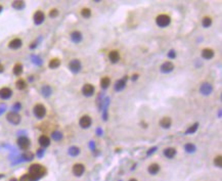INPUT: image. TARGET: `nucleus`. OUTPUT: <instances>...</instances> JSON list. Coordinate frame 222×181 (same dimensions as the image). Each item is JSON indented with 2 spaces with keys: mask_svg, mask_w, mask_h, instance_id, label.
Segmentation results:
<instances>
[{
  "mask_svg": "<svg viewBox=\"0 0 222 181\" xmlns=\"http://www.w3.org/2000/svg\"><path fill=\"white\" fill-rule=\"evenodd\" d=\"M81 91L84 96H86V97H91V96H93V94L95 93V87H94L92 84L87 83L82 87Z\"/></svg>",
  "mask_w": 222,
  "mask_h": 181,
  "instance_id": "6",
  "label": "nucleus"
},
{
  "mask_svg": "<svg viewBox=\"0 0 222 181\" xmlns=\"http://www.w3.org/2000/svg\"><path fill=\"white\" fill-rule=\"evenodd\" d=\"M41 93H42V95L45 96V97H48V96H50L51 93H52V89H51L48 85H44L41 88Z\"/></svg>",
  "mask_w": 222,
  "mask_h": 181,
  "instance_id": "23",
  "label": "nucleus"
},
{
  "mask_svg": "<svg viewBox=\"0 0 222 181\" xmlns=\"http://www.w3.org/2000/svg\"><path fill=\"white\" fill-rule=\"evenodd\" d=\"M172 125V120L169 117H164L160 120V126L164 129H169Z\"/></svg>",
  "mask_w": 222,
  "mask_h": 181,
  "instance_id": "20",
  "label": "nucleus"
},
{
  "mask_svg": "<svg viewBox=\"0 0 222 181\" xmlns=\"http://www.w3.org/2000/svg\"><path fill=\"white\" fill-rule=\"evenodd\" d=\"M148 173L152 174V175H156V174H158L159 171H160V165H159V164H156V163L150 164L148 168Z\"/></svg>",
  "mask_w": 222,
  "mask_h": 181,
  "instance_id": "21",
  "label": "nucleus"
},
{
  "mask_svg": "<svg viewBox=\"0 0 222 181\" xmlns=\"http://www.w3.org/2000/svg\"><path fill=\"white\" fill-rule=\"evenodd\" d=\"M163 154H164V156H165L166 158L173 159L174 157L176 156L177 152H176V150L174 147H167V148H165V150H164Z\"/></svg>",
  "mask_w": 222,
  "mask_h": 181,
  "instance_id": "19",
  "label": "nucleus"
},
{
  "mask_svg": "<svg viewBox=\"0 0 222 181\" xmlns=\"http://www.w3.org/2000/svg\"><path fill=\"white\" fill-rule=\"evenodd\" d=\"M45 174V169L39 164H33L29 169V181H37Z\"/></svg>",
  "mask_w": 222,
  "mask_h": 181,
  "instance_id": "1",
  "label": "nucleus"
},
{
  "mask_svg": "<svg viewBox=\"0 0 222 181\" xmlns=\"http://www.w3.org/2000/svg\"><path fill=\"white\" fill-rule=\"evenodd\" d=\"M38 141H39V144L42 147H47V146H49V144H50V139H49V137L46 136V135H41L39 139H38Z\"/></svg>",
  "mask_w": 222,
  "mask_h": 181,
  "instance_id": "22",
  "label": "nucleus"
},
{
  "mask_svg": "<svg viewBox=\"0 0 222 181\" xmlns=\"http://www.w3.org/2000/svg\"><path fill=\"white\" fill-rule=\"evenodd\" d=\"M72 171H73V174H74L75 176H78L79 177V176L83 175V173L85 172V166L81 163H77L73 166Z\"/></svg>",
  "mask_w": 222,
  "mask_h": 181,
  "instance_id": "11",
  "label": "nucleus"
},
{
  "mask_svg": "<svg viewBox=\"0 0 222 181\" xmlns=\"http://www.w3.org/2000/svg\"><path fill=\"white\" fill-rule=\"evenodd\" d=\"M199 90H200V93H201L202 95L208 96V95H210V94H212L213 86H212V84L209 83V82H204V83L201 84Z\"/></svg>",
  "mask_w": 222,
  "mask_h": 181,
  "instance_id": "4",
  "label": "nucleus"
},
{
  "mask_svg": "<svg viewBox=\"0 0 222 181\" xmlns=\"http://www.w3.org/2000/svg\"><path fill=\"white\" fill-rule=\"evenodd\" d=\"M16 86L19 90H24L27 87V83H26V81L24 80V79H19V80L16 82Z\"/></svg>",
  "mask_w": 222,
  "mask_h": 181,
  "instance_id": "31",
  "label": "nucleus"
},
{
  "mask_svg": "<svg viewBox=\"0 0 222 181\" xmlns=\"http://www.w3.org/2000/svg\"><path fill=\"white\" fill-rule=\"evenodd\" d=\"M59 10L57 9V8H53V9H51L50 11H49V16H50L51 19H54V18H57V16H59Z\"/></svg>",
  "mask_w": 222,
  "mask_h": 181,
  "instance_id": "37",
  "label": "nucleus"
},
{
  "mask_svg": "<svg viewBox=\"0 0 222 181\" xmlns=\"http://www.w3.org/2000/svg\"><path fill=\"white\" fill-rule=\"evenodd\" d=\"M196 150H197V147H196V145L193 143H186L184 145V150L186 152H188V154H193V152H195Z\"/></svg>",
  "mask_w": 222,
  "mask_h": 181,
  "instance_id": "30",
  "label": "nucleus"
},
{
  "mask_svg": "<svg viewBox=\"0 0 222 181\" xmlns=\"http://www.w3.org/2000/svg\"><path fill=\"white\" fill-rule=\"evenodd\" d=\"M129 181H137L136 179H135V178H131V179L130 180H129Z\"/></svg>",
  "mask_w": 222,
  "mask_h": 181,
  "instance_id": "44",
  "label": "nucleus"
},
{
  "mask_svg": "<svg viewBox=\"0 0 222 181\" xmlns=\"http://www.w3.org/2000/svg\"><path fill=\"white\" fill-rule=\"evenodd\" d=\"M137 78H138V75H137V74L133 75V77H132V81H135V80H136Z\"/></svg>",
  "mask_w": 222,
  "mask_h": 181,
  "instance_id": "42",
  "label": "nucleus"
},
{
  "mask_svg": "<svg viewBox=\"0 0 222 181\" xmlns=\"http://www.w3.org/2000/svg\"><path fill=\"white\" fill-rule=\"evenodd\" d=\"M25 6H26L25 1H21V0H20V1H14V2H12V7H14V9H16V10L24 9Z\"/></svg>",
  "mask_w": 222,
  "mask_h": 181,
  "instance_id": "26",
  "label": "nucleus"
},
{
  "mask_svg": "<svg viewBox=\"0 0 222 181\" xmlns=\"http://www.w3.org/2000/svg\"><path fill=\"white\" fill-rule=\"evenodd\" d=\"M79 125H80V127L83 129L90 128L92 125V119L88 115L82 116V117L80 118V120H79Z\"/></svg>",
  "mask_w": 222,
  "mask_h": 181,
  "instance_id": "9",
  "label": "nucleus"
},
{
  "mask_svg": "<svg viewBox=\"0 0 222 181\" xmlns=\"http://www.w3.org/2000/svg\"><path fill=\"white\" fill-rule=\"evenodd\" d=\"M168 57H169V59H175V57H176L175 50H173V49H172V50H170L169 52H168Z\"/></svg>",
  "mask_w": 222,
  "mask_h": 181,
  "instance_id": "38",
  "label": "nucleus"
},
{
  "mask_svg": "<svg viewBox=\"0 0 222 181\" xmlns=\"http://www.w3.org/2000/svg\"><path fill=\"white\" fill-rule=\"evenodd\" d=\"M174 68H175V66H174L173 62H170V60H167V62H164L161 64L160 71L163 74H169V73H171L174 70Z\"/></svg>",
  "mask_w": 222,
  "mask_h": 181,
  "instance_id": "8",
  "label": "nucleus"
},
{
  "mask_svg": "<svg viewBox=\"0 0 222 181\" xmlns=\"http://www.w3.org/2000/svg\"><path fill=\"white\" fill-rule=\"evenodd\" d=\"M33 113L34 116H35L37 119H43L46 115V107H44L41 103H37V104L34 107L33 109Z\"/></svg>",
  "mask_w": 222,
  "mask_h": 181,
  "instance_id": "3",
  "label": "nucleus"
},
{
  "mask_svg": "<svg viewBox=\"0 0 222 181\" xmlns=\"http://www.w3.org/2000/svg\"><path fill=\"white\" fill-rule=\"evenodd\" d=\"M111 85V79L109 77H103L100 80V87L102 89H107Z\"/></svg>",
  "mask_w": 222,
  "mask_h": 181,
  "instance_id": "24",
  "label": "nucleus"
},
{
  "mask_svg": "<svg viewBox=\"0 0 222 181\" xmlns=\"http://www.w3.org/2000/svg\"><path fill=\"white\" fill-rule=\"evenodd\" d=\"M30 144H31V142H30V139L28 138V137H26V136L19 137V139H18V145L20 146V148H21V150H27L28 148L30 147Z\"/></svg>",
  "mask_w": 222,
  "mask_h": 181,
  "instance_id": "10",
  "label": "nucleus"
},
{
  "mask_svg": "<svg viewBox=\"0 0 222 181\" xmlns=\"http://www.w3.org/2000/svg\"><path fill=\"white\" fill-rule=\"evenodd\" d=\"M4 71V67L2 64H0V73H2Z\"/></svg>",
  "mask_w": 222,
  "mask_h": 181,
  "instance_id": "43",
  "label": "nucleus"
},
{
  "mask_svg": "<svg viewBox=\"0 0 222 181\" xmlns=\"http://www.w3.org/2000/svg\"><path fill=\"white\" fill-rule=\"evenodd\" d=\"M69 69H70V71L72 73H74V74H77V73H79L81 71L82 69V64L81 62L79 59H72L70 62H69Z\"/></svg>",
  "mask_w": 222,
  "mask_h": 181,
  "instance_id": "7",
  "label": "nucleus"
},
{
  "mask_svg": "<svg viewBox=\"0 0 222 181\" xmlns=\"http://www.w3.org/2000/svg\"><path fill=\"white\" fill-rule=\"evenodd\" d=\"M214 165L216 166V167H218V168H221L222 167V157L221 156L215 157V159H214Z\"/></svg>",
  "mask_w": 222,
  "mask_h": 181,
  "instance_id": "35",
  "label": "nucleus"
},
{
  "mask_svg": "<svg viewBox=\"0 0 222 181\" xmlns=\"http://www.w3.org/2000/svg\"><path fill=\"white\" fill-rule=\"evenodd\" d=\"M6 120L12 125H19L21 121V118L16 112H10V113H8L7 115H6Z\"/></svg>",
  "mask_w": 222,
  "mask_h": 181,
  "instance_id": "5",
  "label": "nucleus"
},
{
  "mask_svg": "<svg viewBox=\"0 0 222 181\" xmlns=\"http://www.w3.org/2000/svg\"><path fill=\"white\" fill-rule=\"evenodd\" d=\"M21 45H23V42H21V40L20 39V38H14V39H12L9 42L8 47H9L10 49H14V50H16V49L21 48Z\"/></svg>",
  "mask_w": 222,
  "mask_h": 181,
  "instance_id": "18",
  "label": "nucleus"
},
{
  "mask_svg": "<svg viewBox=\"0 0 222 181\" xmlns=\"http://www.w3.org/2000/svg\"><path fill=\"white\" fill-rule=\"evenodd\" d=\"M198 128H199V123H195V124L191 125V126L187 129L186 132H185V134H193V133L197 132Z\"/></svg>",
  "mask_w": 222,
  "mask_h": 181,
  "instance_id": "33",
  "label": "nucleus"
},
{
  "mask_svg": "<svg viewBox=\"0 0 222 181\" xmlns=\"http://www.w3.org/2000/svg\"><path fill=\"white\" fill-rule=\"evenodd\" d=\"M156 148L157 147H153V148H150V150L148 152V155H150V154H153L154 152H156Z\"/></svg>",
  "mask_w": 222,
  "mask_h": 181,
  "instance_id": "40",
  "label": "nucleus"
},
{
  "mask_svg": "<svg viewBox=\"0 0 222 181\" xmlns=\"http://www.w3.org/2000/svg\"><path fill=\"white\" fill-rule=\"evenodd\" d=\"M2 177H3V175H2V174H1V175H0V178H2Z\"/></svg>",
  "mask_w": 222,
  "mask_h": 181,
  "instance_id": "46",
  "label": "nucleus"
},
{
  "mask_svg": "<svg viewBox=\"0 0 222 181\" xmlns=\"http://www.w3.org/2000/svg\"><path fill=\"white\" fill-rule=\"evenodd\" d=\"M43 152H44V150H38V157H42V155H43Z\"/></svg>",
  "mask_w": 222,
  "mask_h": 181,
  "instance_id": "41",
  "label": "nucleus"
},
{
  "mask_svg": "<svg viewBox=\"0 0 222 181\" xmlns=\"http://www.w3.org/2000/svg\"><path fill=\"white\" fill-rule=\"evenodd\" d=\"M2 9H3V7H2V5H0V12L2 11Z\"/></svg>",
  "mask_w": 222,
  "mask_h": 181,
  "instance_id": "45",
  "label": "nucleus"
},
{
  "mask_svg": "<svg viewBox=\"0 0 222 181\" xmlns=\"http://www.w3.org/2000/svg\"><path fill=\"white\" fill-rule=\"evenodd\" d=\"M127 79H128V77L125 76L124 78L120 79V80H118L117 82H116V84H115V90H116V91H118V92L122 91V90L126 87Z\"/></svg>",
  "mask_w": 222,
  "mask_h": 181,
  "instance_id": "15",
  "label": "nucleus"
},
{
  "mask_svg": "<svg viewBox=\"0 0 222 181\" xmlns=\"http://www.w3.org/2000/svg\"><path fill=\"white\" fill-rule=\"evenodd\" d=\"M81 16H83L84 19H89L90 16H91V9H90V8H88V7L82 8Z\"/></svg>",
  "mask_w": 222,
  "mask_h": 181,
  "instance_id": "32",
  "label": "nucleus"
},
{
  "mask_svg": "<svg viewBox=\"0 0 222 181\" xmlns=\"http://www.w3.org/2000/svg\"><path fill=\"white\" fill-rule=\"evenodd\" d=\"M51 137H52L53 140L59 141L62 138V133L59 132V131H54V132H52V134H51Z\"/></svg>",
  "mask_w": 222,
  "mask_h": 181,
  "instance_id": "34",
  "label": "nucleus"
},
{
  "mask_svg": "<svg viewBox=\"0 0 222 181\" xmlns=\"http://www.w3.org/2000/svg\"><path fill=\"white\" fill-rule=\"evenodd\" d=\"M12 96V90L8 87H3L0 89V98L1 99H9Z\"/></svg>",
  "mask_w": 222,
  "mask_h": 181,
  "instance_id": "12",
  "label": "nucleus"
},
{
  "mask_svg": "<svg viewBox=\"0 0 222 181\" xmlns=\"http://www.w3.org/2000/svg\"><path fill=\"white\" fill-rule=\"evenodd\" d=\"M156 24L160 28H167L171 24V18H170V16H168L166 14H159L156 18Z\"/></svg>",
  "mask_w": 222,
  "mask_h": 181,
  "instance_id": "2",
  "label": "nucleus"
},
{
  "mask_svg": "<svg viewBox=\"0 0 222 181\" xmlns=\"http://www.w3.org/2000/svg\"><path fill=\"white\" fill-rule=\"evenodd\" d=\"M14 109H16V111H19V109H21V103H19V102L14 103Z\"/></svg>",
  "mask_w": 222,
  "mask_h": 181,
  "instance_id": "39",
  "label": "nucleus"
},
{
  "mask_svg": "<svg viewBox=\"0 0 222 181\" xmlns=\"http://www.w3.org/2000/svg\"><path fill=\"white\" fill-rule=\"evenodd\" d=\"M201 55H202V57L204 59L210 60V59H212L213 57H214L215 52H214V50H213V49H211V48H204L202 50Z\"/></svg>",
  "mask_w": 222,
  "mask_h": 181,
  "instance_id": "14",
  "label": "nucleus"
},
{
  "mask_svg": "<svg viewBox=\"0 0 222 181\" xmlns=\"http://www.w3.org/2000/svg\"><path fill=\"white\" fill-rule=\"evenodd\" d=\"M212 19H211V16H204L202 20V26L204 28H210L211 26H212Z\"/></svg>",
  "mask_w": 222,
  "mask_h": 181,
  "instance_id": "27",
  "label": "nucleus"
},
{
  "mask_svg": "<svg viewBox=\"0 0 222 181\" xmlns=\"http://www.w3.org/2000/svg\"><path fill=\"white\" fill-rule=\"evenodd\" d=\"M48 66L50 69H57L59 66H61V60H59V59H52L50 62H49Z\"/></svg>",
  "mask_w": 222,
  "mask_h": 181,
  "instance_id": "29",
  "label": "nucleus"
},
{
  "mask_svg": "<svg viewBox=\"0 0 222 181\" xmlns=\"http://www.w3.org/2000/svg\"><path fill=\"white\" fill-rule=\"evenodd\" d=\"M23 64H16L14 67V70H12V72H14V74L16 75V76H21V74H23Z\"/></svg>",
  "mask_w": 222,
  "mask_h": 181,
  "instance_id": "25",
  "label": "nucleus"
},
{
  "mask_svg": "<svg viewBox=\"0 0 222 181\" xmlns=\"http://www.w3.org/2000/svg\"><path fill=\"white\" fill-rule=\"evenodd\" d=\"M79 154H80V148L78 146H71L69 148V155L71 157H77Z\"/></svg>",
  "mask_w": 222,
  "mask_h": 181,
  "instance_id": "28",
  "label": "nucleus"
},
{
  "mask_svg": "<svg viewBox=\"0 0 222 181\" xmlns=\"http://www.w3.org/2000/svg\"><path fill=\"white\" fill-rule=\"evenodd\" d=\"M70 36H71V40L74 43H76V44L80 43L81 41L83 40V35H82L80 31H73Z\"/></svg>",
  "mask_w": 222,
  "mask_h": 181,
  "instance_id": "16",
  "label": "nucleus"
},
{
  "mask_svg": "<svg viewBox=\"0 0 222 181\" xmlns=\"http://www.w3.org/2000/svg\"><path fill=\"white\" fill-rule=\"evenodd\" d=\"M33 20H34V23H35L36 25H41V24H42L45 20L44 12L41 11V10H37V11L34 14Z\"/></svg>",
  "mask_w": 222,
  "mask_h": 181,
  "instance_id": "13",
  "label": "nucleus"
},
{
  "mask_svg": "<svg viewBox=\"0 0 222 181\" xmlns=\"http://www.w3.org/2000/svg\"><path fill=\"white\" fill-rule=\"evenodd\" d=\"M109 59L112 64H117L120 60V53L118 50H112L109 53Z\"/></svg>",
  "mask_w": 222,
  "mask_h": 181,
  "instance_id": "17",
  "label": "nucleus"
},
{
  "mask_svg": "<svg viewBox=\"0 0 222 181\" xmlns=\"http://www.w3.org/2000/svg\"><path fill=\"white\" fill-rule=\"evenodd\" d=\"M23 157L26 161H31V160H33L34 155H33V152H26L25 154L23 155Z\"/></svg>",
  "mask_w": 222,
  "mask_h": 181,
  "instance_id": "36",
  "label": "nucleus"
}]
</instances>
